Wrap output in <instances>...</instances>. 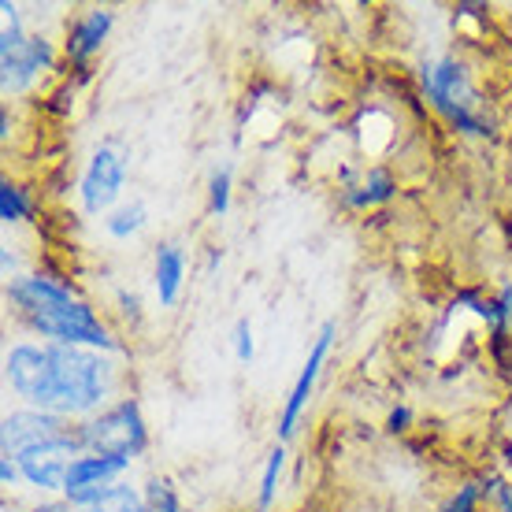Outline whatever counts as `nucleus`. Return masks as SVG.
Here are the masks:
<instances>
[{"label": "nucleus", "mask_w": 512, "mask_h": 512, "mask_svg": "<svg viewBox=\"0 0 512 512\" xmlns=\"http://www.w3.org/2000/svg\"><path fill=\"white\" fill-rule=\"evenodd\" d=\"M483 505H487V501H483V490H479V479H464L461 487H457V490H453V494H449L446 505H442V509H438V512H479V509H483Z\"/></svg>", "instance_id": "nucleus-20"}, {"label": "nucleus", "mask_w": 512, "mask_h": 512, "mask_svg": "<svg viewBox=\"0 0 512 512\" xmlns=\"http://www.w3.org/2000/svg\"><path fill=\"white\" fill-rule=\"evenodd\" d=\"M231 346H234V357H238V364H249V360L256 357V342H253V323L238 320L234 323V331H231Z\"/></svg>", "instance_id": "nucleus-22"}, {"label": "nucleus", "mask_w": 512, "mask_h": 512, "mask_svg": "<svg viewBox=\"0 0 512 512\" xmlns=\"http://www.w3.org/2000/svg\"><path fill=\"white\" fill-rule=\"evenodd\" d=\"M186 271H190V256L179 242H160L153 249V290L160 308H175L186 286Z\"/></svg>", "instance_id": "nucleus-12"}, {"label": "nucleus", "mask_w": 512, "mask_h": 512, "mask_svg": "<svg viewBox=\"0 0 512 512\" xmlns=\"http://www.w3.org/2000/svg\"><path fill=\"white\" fill-rule=\"evenodd\" d=\"M416 82H420L423 101L431 104L438 119H446L449 130H457L461 138H494V119L487 112V101L475 86L472 67L461 56L442 52V56H427L416 67Z\"/></svg>", "instance_id": "nucleus-3"}, {"label": "nucleus", "mask_w": 512, "mask_h": 512, "mask_svg": "<svg viewBox=\"0 0 512 512\" xmlns=\"http://www.w3.org/2000/svg\"><path fill=\"white\" fill-rule=\"evenodd\" d=\"M409 427H412V409L409 405H394L390 416H386V431H390V435H405Z\"/></svg>", "instance_id": "nucleus-23"}, {"label": "nucleus", "mask_w": 512, "mask_h": 512, "mask_svg": "<svg viewBox=\"0 0 512 512\" xmlns=\"http://www.w3.org/2000/svg\"><path fill=\"white\" fill-rule=\"evenodd\" d=\"M145 223H149V208L141 201H123L116 212L104 216V234L116 238V242H130V238H138L145 231Z\"/></svg>", "instance_id": "nucleus-14"}, {"label": "nucleus", "mask_w": 512, "mask_h": 512, "mask_svg": "<svg viewBox=\"0 0 512 512\" xmlns=\"http://www.w3.org/2000/svg\"><path fill=\"white\" fill-rule=\"evenodd\" d=\"M86 512H149L145 509V494L138 487H130V483H116V487L108 490L97 505H90Z\"/></svg>", "instance_id": "nucleus-18"}, {"label": "nucleus", "mask_w": 512, "mask_h": 512, "mask_svg": "<svg viewBox=\"0 0 512 512\" xmlns=\"http://www.w3.org/2000/svg\"><path fill=\"white\" fill-rule=\"evenodd\" d=\"M141 494H145V509L149 512H186L182 509L179 490H175V483L167 475H149Z\"/></svg>", "instance_id": "nucleus-17"}, {"label": "nucleus", "mask_w": 512, "mask_h": 512, "mask_svg": "<svg viewBox=\"0 0 512 512\" xmlns=\"http://www.w3.org/2000/svg\"><path fill=\"white\" fill-rule=\"evenodd\" d=\"M401 182L386 164H375L360 175L357 186H346L338 190V205L349 208V212H375V208H386L397 197Z\"/></svg>", "instance_id": "nucleus-11"}, {"label": "nucleus", "mask_w": 512, "mask_h": 512, "mask_svg": "<svg viewBox=\"0 0 512 512\" xmlns=\"http://www.w3.org/2000/svg\"><path fill=\"white\" fill-rule=\"evenodd\" d=\"M34 446H78V431L75 423L64 420V416H52V412L38 409H15L0 420V453L4 457H19Z\"/></svg>", "instance_id": "nucleus-6"}, {"label": "nucleus", "mask_w": 512, "mask_h": 512, "mask_svg": "<svg viewBox=\"0 0 512 512\" xmlns=\"http://www.w3.org/2000/svg\"><path fill=\"white\" fill-rule=\"evenodd\" d=\"M219 264H223V253H219L216 245H212V249H208V271H216Z\"/></svg>", "instance_id": "nucleus-28"}, {"label": "nucleus", "mask_w": 512, "mask_h": 512, "mask_svg": "<svg viewBox=\"0 0 512 512\" xmlns=\"http://www.w3.org/2000/svg\"><path fill=\"white\" fill-rule=\"evenodd\" d=\"M130 472L127 457H112V453H78L71 468H67V490L78 487H116L123 475Z\"/></svg>", "instance_id": "nucleus-13"}, {"label": "nucleus", "mask_w": 512, "mask_h": 512, "mask_svg": "<svg viewBox=\"0 0 512 512\" xmlns=\"http://www.w3.org/2000/svg\"><path fill=\"white\" fill-rule=\"evenodd\" d=\"M34 212H38V205H34V197H30L26 186H19V182H12V179L0 182V223H4V227L30 223Z\"/></svg>", "instance_id": "nucleus-15"}, {"label": "nucleus", "mask_w": 512, "mask_h": 512, "mask_svg": "<svg viewBox=\"0 0 512 512\" xmlns=\"http://www.w3.org/2000/svg\"><path fill=\"white\" fill-rule=\"evenodd\" d=\"M130 179V156L104 141L90 153L86 167H82V179H78V205L86 216H108L123 205V190H127Z\"/></svg>", "instance_id": "nucleus-5"}, {"label": "nucleus", "mask_w": 512, "mask_h": 512, "mask_svg": "<svg viewBox=\"0 0 512 512\" xmlns=\"http://www.w3.org/2000/svg\"><path fill=\"white\" fill-rule=\"evenodd\" d=\"M23 483V472H19V464L12 461V457H0V487L12 490Z\"/></svg>", "instance_id": "nucleus-24"}, {"label": "nucleus", "mask_w": 512, "mask_h": 512, "mask_svg": "<svg viewBox=\"0 0 512 512\" xmlns=\"http://www.w3.org/2000/svg\"><path fill=\"white\" fill-rule=\"evenodd\" d=\"M60 49L45 34H30L23 45L0 49V90L4 97H23L38 86L41 78L60 67Z\"/></svg>", "instance_id": "nucleus-7"}, {"label": "nucleus", "mask_w": 512, "mask_h": 512, "mask_svg": "<svg viewBox=\"0 0 512 512\" xmlns=\"http://www.w3.org/2000/svg\"><path fill=\"white\" fill-rule=\"evenodd\" d=\"M282 468H286V446H275L264 461V472H260V487H256V512H271V505L279 501V483H282Z\"/></svg>", "instance_id": "nucleus-16"}, {"label": "nucleus", "mask_w": 512, "mask_h": 512, "mask_svg": "<svg viewBox=\"0 0 512 512\" xmlns=\"http://www.w3.org/2000/svg\"><path fill=\"white\" fill-rule=\"evenodd\" d=\"M116 316L127 323V327H138V323L145 320V305H141L138 290H127V286L116 290Z\"/></svg>", "instance_id": "nucleus-21"}, {"label": "nucleus", "mask_w": 512, "mask_h": 512, "mask_svg": "<svg viewBox=\"0 0 512 512\" xmlns=\"http://www.w3.org/2000/svg\"><path fill=\"white\" fill-rule=\"evenodd\" d=\"M490 509H494V512H512V483H509V479L501 483L498 498L490 501Z\"/></svg>", "instance_id": "nucleus-26"}, {"label": "nucleus", "mask_w": 512, "mask_h": 512, "mask_svg": "<svg viewBox=\"0 0 512 512\" xmlns=\"http://www.w3.org/2000/svg\"><path fill=\"white\" fill-rule=\"evenodd\" d=\"M23 512H75V509H71L64 498H45V501H38V505H30V509H23Z\"/></svg>", "instance_id": "nucleus-25"}, {"label": "nucleus", "mask_w": 512, "mask_h": 512, "mask_svg": "<svg viewBox=\"0 0 512 512\" xmlns=\"http://www.w3.org/2000/svg\"><path fill=\"white\" fill-rule=\"evenodd\" d=\"M78 457L75 446H34L12 457L19 464V472H23V483L26 487L41 490V494H60L64 498L67 490V468L71 461Z\"/></svg>", "instance_id": "nucleus-10"}, {"label": "nucleus", "mask_w": 512, "mask_h": 512, "mask_svg": "<svg viewBox=\"0 0 512 512\" xmlns=\"http://www.w3.org/2000/svg\"><path fill=\"white\" fill-rule=\"evenodd\" d=\"M82 453H112V457H141L149 449V423L141 416L138 397H116L112 405L90 420L75 423Z\"/></svg>", "instance_id": "nucleus-4"}, {"label": "nucleus", "mask_w": 512, "mask_h": 512, "mask_svg": "<svg viewBox=\"0 0 512 512\" xmlns=\"http://www.w3.org/2000/svg\"><path fill=\"white\" fill-rule=\"evenodd\" d=\"M4 383L26 409L82 423L112 405L119 372L97 349L23 338L4 349Z\"/></svg>", "instance_id": "nucleus-1"}, {"label": "nucleus", "mask_w": 512, "mask_h": 512, "mask_svg": "<svg viewBox=\"0 0 512 512\" xmlns=\"http://www.w3.org/2000/svg\"><path fill=\"white\" fill-rule=\"evenodd\" d=\"M0 138H12V112H8V104H0Z\"/></svg>", "instance_id": "nucleus-27"}, {"label": "nucleus", "mask_w": 512, "mask_h": 512, "mask_svg": "<svg viewBox=\"0 0 512 512\" xmlns=\"http://www.w3.org/2000/svg\"><path fill=\"white\" fill-rule=\"evenodd\" d=\"M112 26H116V12L112 8H86L82 15H75L64 30V41H60V56H64L67 71L93 67V60L104 49V41L112 38Z\"/></svg>", "instance_id": "nucleus-9"}, {"label": "nucleus", "mask_w": 512, "mask_h": 512, "mask_svg": "<svg viewBox=\"0 0 512 512\" xmlns=\"http://www.w3.org/2000/svg\"><path fill=\"white\" fill-rule=\"evenodd\" d=\"M334 334H338V327H334L331 320L316 331L305 368H301V375H297V383L290 386V397L282 401V409H279V442L282 446H286V442L297 435V427H301V416H305V409H308V397H312V390H316V383H320L327 353H331V346H334Z\"/></svg>", "instance_id": "nucleus-8"}, {"label": "nucleus", "mask_w": 512, "mask_h": 512, "mask_svg": "<svg viewBox=\"0 0 512 512\" xmlns=\"http://www.w3.org/2000/svg\"><path fill=\"white\" fill-rule=\"evenodd\" d=\"M4 297L12 305L15 320L41 342L97 349V353H108V357L123 353V342L108 327V320L78 294L64 275L26 271L19 279L4 282Z\"/></svg>", "instance_id": "nucleus-2"}, {"label": "nucleus", "mask_w": 512, "mask_h": 512, "mask_svg": "<svg viewBox=\"0 0 512 512\" xmlns=\"http://www.w3.org/2000/svg\"><path fill=\"white\" fill-rule=\"evenodd\" d=\"M231 193H234V175L231 167H216L208 175V216H227L231 212Z\"/></svg>", "instance_id": "nucleus-19"}]
</instances>
